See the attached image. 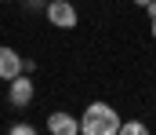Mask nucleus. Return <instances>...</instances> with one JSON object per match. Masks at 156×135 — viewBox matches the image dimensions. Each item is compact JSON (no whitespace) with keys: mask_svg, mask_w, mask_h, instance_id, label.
Masks as SVG:
<instances>
[{"mask_svg":"<svg viewBox=\"0 0 156 135\" xmlns=\"http://www.w3.org/2000/svg\"><path fill=\"white\" fill-rule=\"evenodd\" d=\"M47 132H55V135H76L80 132V121L69 117V113H62V110H55V113L47 117Z\"/></svg>","mask_w":156,"mask_h":135,"instance_id":"39448f33","label":"nucleus"},{"mask_svg":"<svg viewBox=\"0 0 156 135\" xmlns=\"http://www.w3.org/2000/svg\"><path fill=\"white\" fill-rule=\"evenodd\" d=\"M18 73H26V58H18V51L0 44V81H15Z\"/></svg>","mask_w":156,"mask_h":135,"instance_id":"20e7f679","label":"nucleus"},{"mask_svg":"<svg viewBox=\"0 0 156 135\" xmlns=\"http://www.w3.org/2000/svg\"><path fill=\"white\" fill-rule=\"evenodd\" d=\"M29 7H47V0H26Z\"/></svg>","mask_w":156,"mask_h":135,"instance_id":"6e6552de","label":"nucleus"},{"mask_svg":"<svg viewBox=\"0 0 156 135\" xmlns=\"http://www.w3.org/2000/svg\"><path fill=\"white\" fill-rule=\"evenodd\" d=\"M145 11H149V18H156V0L149 4V7H145Z\"/></svg>","mask_w":156,"mask_h":135,"instance_id":"1a4fd4ad","label":"nucleus"},{"mask_svg":"<svg viewBox=\"0 0 156 135\" xmlns=\"http://www.w3.org/2000/svg\"><path fill=\"white\" fill-rule=\"evenodd\" d=\"M120 113L109 106V102H91L80 117V132L83 135H116L120 132Z\"/></svg>","mask_w":156,"mask_h":135,"instance_id":"f257e3e1","label":"nucleus"},{"mask_svg":"<svg viewBox=\"0 0 156 135\" xmlns=\"http://www.w3.org/2000/svg\"><path fill=\"white\" fill-rule=\"evenodd\" d=\"M47 22L51 26H58V29H73L76 26V7L69 4V0H47Z\"/></svg>","mask_w":156,"mask_h":135,"instance_id":"f03ea898","label":"nucleus"},{"mask_svg":"<svg viewBox=\"0 0 156 135\" xmlns=\"http://www.w3.org/2000/svg\"><path fill=\"white\" fill-rule=\"evenodd\" d=\"M11 132H15V135H33V124H26V121H18V124H11Z\"/></svg>","mask_w":156,"mask_h":135,"instance_id":"0eeeda50","label":"nucleus"},{"mask_svg":"<svg viewBox=\"0 0 156 135\" xmlns=\"http://www.w3.org/2000/svg\"><path fill=\"white\" fill-rule=\"evenodd\" d=\"M11 88H7V99H11V106H29L33 102V95H37V88H33V81H29V73H18L15 81H7Z\"/></svg>","mask_w":156,"mask_h":135,"instance_id":"7ed1b4c3","label":"nucleus"},{"mask_svg":"<svg viewBox=\"0 0 156 135\" xmlns=\"http://www.w3.org/2000/svg\"><path fill=\"white\" fill-rule=\"evenodd\" d=\"M120 132H123V135H142L145 124H142V121H127V124H120Z\"/></svg>","mask_w":156,"mask_h":135,"instance_id":"423d86ee","label":"nucleus"},{"mask_svg":"<svg viewBox=\"0 0 156 135\" xmlns=\"http://www.w3.org/2000/svg\"><path fill=\"white\" fill-rule=\"evenodd\" d=\"M153 40H156V18H153Z\"/></svg>","mask_w":156,"mask_h":135,"instance_id":"9b49d317","label":"nucleus"},{"mask_svg":"<svg viewBox=\"0 0 156 135\" xmlns=\"http://www.w3.org/2000/svg\"><path fill=\"white\" fill-rule=\"evenodd\" d=\"M134 4H138V7H149V4H153V0H134Z\"/></svg>","mask_w":156,"mask_h":135,"instance_id":"9d476101","label":"nucleus"}]
</instances>
